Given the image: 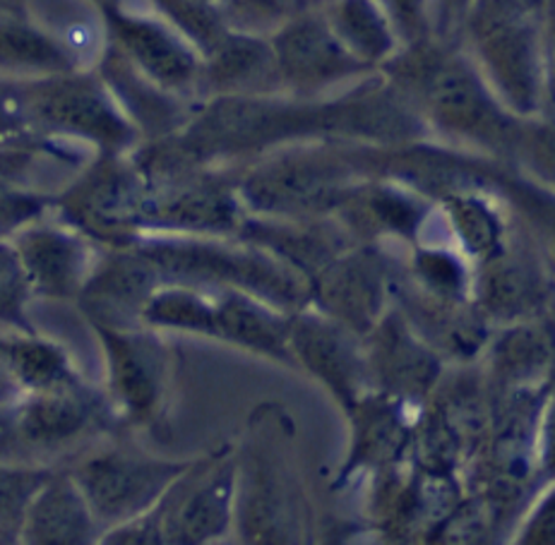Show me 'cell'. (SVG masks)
I'll list each match as a JSON object with an SVG mask.
<instances>
[{"label": "cell", "mask_w": 555, "mask_h": 545, "mask_svg": "<svg viewBox=\"0 0 555 545\" xmlns=\"http://www.w3.org/2000/svg\"><path fill=\"white\" fill-rule=\"evenodd\" d=\"M409 49L412 55L399 63L397 80L424 120L452 138L515 152L525 118L498 99L474 59L428 49L426 41Z\"/></svg>", "instance_id": "1"}, {"label": "cell", "mask_w": 555, "mask_h": 545, "mask_svg": "<svg viewBox=\"0 0 555 545\" xmlns=\"http://www.w3.org/2000/svg\"><path fill=\"white\" fill-rule=\"evenodd\" d=\"M551 0H474L464 20L476 68L519 118L546 111V20Z\"/></svg>", "instance_id": "2"}, {"label": "cell", "mask_w": 555, "mask_h": 545, "mask_svg": "<svg viewBox=\"0 0 555 545\" xmlns=\"http://www.w3.org/2000/svg\"><path fill=\"white\" fill-rule=\"evenodd\" d=\"M236 529L246 543H301L308 509L294 464L292 423L280 406L255 411L248 438L236 450Z\"/></svg>", "instance_id": "3"}, {"label": "cell", "mask_w": 555, "mask_h": 545, "mask_svg": "<svg viewBox=\"0 0 555 545\" xmlns=\"http://www.w3.org/2000/svg\"><path fill=\"white\" fill-rule=\"evenodd\" d=\"M138 248L159 267L164 282L246 291L286 313L310 306L308 276L253 243L207 236H142Z\"/></svg>", "instance_id": "4"}, {"label": "cell", "mask_w": 555, "mask_h": 545, "mask_svg": "<svg viewBox=\"0 0 555 545\" xmlns=\"http://www.w3.org/2000/svg\"><path fill=\"white\" fill-rule=\"evenodd\" d=\"M351 166L327 154H288L253 169L238 181L248 211L272 219L339 215L359 191Z\"/></svg>", "instance_id": "5"}, {"label": "cell", "mask_w": 555, "mask_h": 545, "mask_svg": "<svg viewBox=\"0 0 555 545\" xmlns=\"http://www.w3.org/2000/svg\"><path fill=\"white\" fill-rule=\"evenodd\" d=\"M193 464L195 459L166 462L108 447L80 459L70 471L90 499L99 527L106 533L157 507Z\"/></svg>", "instance_id": "6"}, {"label": "cell", "mask_w": 555, "mask_h": 545, "mask_svg": "<svg viewBox=\"0 0 555 545\" xmlns=\"http://www.w3.org/2000/svg\"><path fill=\"white\" fill-rule=\"evenodd\" d=\"M22 106L35 124L118 154L135 140V126L116 104L104 80L90 75H47L25 87Z\"/></svg>", "instance_id": "7"}, {"label": "cell", "mask_w": 555, "mask_h": 545, "mask_svg": "<svg viewBox=\"0 0 555 545\" xmlns=\"http://www.w3.org/2000/svg\"><path fill=\"white\" fill-rule=\"evenodd\" d=\"M150 187L138 166L114 159L96 164L80 181L55 197L59 217L104 248L135 246L144 236L142 209Z\"/></svg>", "instance_id": "8"}, {"label": "cell", "mask_w": 555, "mask_h": 545, "mask_svg": "<svg viewBox=\"0 0 555 545\" xmlns=\"http://www.w3.org/2000/svg\"><path fill=\"white\" fill-rule=\"evenodd\" d=\"M238 457L224 444L212 457L195 459L157 505L164 541L203 545L227 536L236 521Z\"/></svg>", "instance_id": "9"}, {"label": "cell", "mask_w": 555, "mask_h": 545, "mask_svg": "<svg viewBox=\"0 0 555 545\" xmlns=\"http://www.w3.org/2000/svg\"><path fill=\"white\" fill-rule=\"evenodd\" d=\"M106 353L108 402L126 426H152L169 392V351L154 327H92Z\"/></svg>", "instance_id": "10"}, {"label": "cell", "mask_w": 555, "mask_h": 545, "mask_svg": "<svg viewBox=\"0 0 555 545\" xmlns=\"http://www.w3.org/2000/svg\"><path fill=\"white\" fill-rule=\"evenodd\" d=\"M392 267L373 241L344 250L310 280V306L369 337L387 313Z\"/></svg>", "instance_id": "11"}, {"label": "cell", "mask_w": 555, "mask_h": 545, "mask_svg": "<svg viewBox=\"0 0 555 545\" xmlns=\"http://www.w3.org/2000/svg\"><path fill=\"white\" fill-rule=\"evenodd\" d=\"M288 343L298 368L318 377L347 414L371 392L365 341L344 322L306 306L292 315Z\"/></svg>", "instance_id": "12"}, {"label": "cell", "mask_w": 555, "mask_h": 545, "mask_svg": "<svg viewBox=\"0 0 555 545\" xmlns=\"http://www.w3.org/2000/svg\"><path fill=\"white\" fill-rule=\"evenodd\" d=\"M248 215L238 183L197 173L162 191H150L142 209V231L233 238Z\"/></svg>", "instance_id": "13"}, {"label": "cell", "mask_w": 555, "mask_h": 545, "mask_svg": "<svg viewBox=\"0 0 555 545\" xmlns=\"http://www.w3.org/2000/svg\"><path fill=\"white\" fill-rule=\"evenodd\" d=\"M162 284L166 282L159 267L138 248V243L126 248H104L77 303L92 327H147L144 308Z\"/></svg>", "instance_id": "14"}, {"label": "cell", "mask_w": 555, "mask_h": 545, "mask_svg": "<svg viewBox=\"0 0 555 545\" xmlns=\"http://www.w3.org/2000/svg\"><path fill=\"white\" fill-rule=\"evenodd\" d=\"M280 65L282 87L296 94H313L335 82L373 70L361 63L323 13H304L270 37Z\"/></svg>", "instance_id": "15"}, {"label": "cell", "mask_w": 555, "mask_h": 545, "mask_svg": "<svg viewBox=\"0 0 555 545\" xmlns=\"http://www.w3.org/2000/svg\"><path fill=\"white\" fill-rule=\"evenodd\" d=\"M8 241L15 246L37 296L47 298L77 300L102 258L94 250L99 243L63 219L43 217Z\"/></svg>", "instance_id": "16"}, {"label": "cell", "mask_w": 555, "mask_h": 545, "mask_svg": "<svg viewBox=\"0 0 555 545\" xmlns=\"http://www.w3.org/2000/svg\"><path fill=\"white\" fill-rule=\"evenodd\" d=\"M365 341L371 385L402 402L426 399L440 377V359L428 341L416 335L402 310H387Z\"/></svg>", "instance_id": "17"}, {"label": "cell", "mask_w": 555, "mask_h": 545, "mask_svg": "<svg viewBox=\"0 0 555 545\" xmlns=\"http://www.w3.org/2000/svg\"><path fill=\"white\" fill-rule=\"evenodd\" d=\"M108 27L116 47L150 80L179 96L203 89V53L169 22L111 10Z\"/></svg>", "instance_id": "18"}, {"label": "cell", "mask_w": 555, "mask_h": 545, "mask_svg": "<svg viewBox=\"0 0 555 545\" xmlns=\"http://www.w3.org/2000/svg\"><path fill=\"white\" fill-rule=\"evenodd\" d=\"M104 399L90 385L59 392L27 394L10 418H5L10 438L27 450L51 452L82 440L99 426Z\"/></svg>", "instance_id": "19"}, {"label": "cell", "mask_w": 555, "mask_h": 545, "mask_svg": "<svg viewBox=\"0 0 555 545\" xmlns=\"http://www.w3.org/2000/svg\"><path fill=\"white\" fill-rule=\"evenodd\" d=\"M233 238L253 243V246L276 255L308 276V282L323 267L339 258L344 250L361 243L337 215L313 219H272L248 215Z\"/></svg>", "instance_id": "20"}, {"label": "cell", "mask_w": 555, "mask_h": 545, "mask_svg": "<svg viewBox=\"0 0 555 545\" xmlns=\"http://www.w3.org/2000/svg\"><path fill=\"white\" fill-rule=\"evenodd\" d=\"M406 402L385 392H369L349 411L353 438L347 464L339 471L335 488L347 485L353 473L375 469L377 473L395 469L414 447V428L402 414Z\"/></svg>", "instance_id": "21"}, {"label": "cell", "mask_w": 555, "mask_h": 545, "mask_svg": "<svg viewBox=\"0 0 555 545\" xmlns=\"http://www.w3.org/2000/svg\"><path fill=\"white\" fill-rule=\"evenodd\" d=\"M203 89L215 96H268L284 89L272 39L231 29L205 59Z\"/></svg>", "instance_id": "22"}, {"label": "cell", "mask_w": 555, "mask_h": 545, "mask_svg": "<svg viewBox=\"0 0 555 545\" xmlns=\"http://www.w3.org/2000/svg\"><path fill=\"white\" fill-rule=\"evenodd\" d=\"M90 499L73 471H55L31 505L20 543L87 545L102 538Z\"/></svg>", "instance_id": "23"}, {"label": "cell", "mask_w": 555, "mask_h": 545, "mask_svg": "<svg viewBox=\"0 0 555 545\" xmlns=\"http://www.w3.org/2000/svg\"><path fill=\"white\" fill-rule=\"evenodd\" d=\"M102 80L130 124L138 126L144 135L169 138L183 124V96L150 80L116 43L102 61Z\"/></svg>", "instance_id": "24"}, {"label": "cell", "mask_w": 555, "mask_h": 545, "mask_svg": "<svg viewBox=\"0 0 555 545\" xmlns=\"http://www.w3.org/2000/svg\"><path fill=\"white\" fill-rule=\"evenodd\" d=\"M221 341L298 368L292 351V315L246 291H217Z\"/></svg>", "instance_id": "25"}, {"label": "cell", "mask_w": 555, "mask_h": 545, "mask_svg": "<svg viewBox=\"0 0 555 545\" xmlns=\"http://www.w3.org/2000/svg\"><path fill=\"white\" fill-rule=\"evenodd\" d=\"M543 282L527 255L503 246L483 267L476 280V306L486 320L519 322L531 317L543 303Z\"/></svg>", "instance_id": "26"}, {"label": "cell", "mask_w": 555, "mask_h": 545, "mask_svg": "<svg viewBox=\"0 0 555 545\" xmlns=\"http://www.w3.org/2000/svg\"><path fill=\"white\" fill-rule=\"evenodd\" d=\"M359 241L397 236L412 241L428 217V205L395 185H359L337 215Z\"/></svg>", "instance_id": "27"}, {"label": "cell", "mask_w": 555, "mask_h": 545, "mask_svg": "<svg viewBox=\"0 0 555 545\" xmlns=\"http://www.w3.org/2000/svg\"><path fill=\"white\" fill-rule=\"evenodd\" d=\"M3 363L8 375L25 389L27 394L59 392L85 385L75 371L68 351L61 343L25 332H8L3 337Z\"/></svg>", "instance_id": "28"}, {"label": "cell", "mask_w": 555, "mask_h": 545, "mask_svg": "<svg viewBox=\"0 0 555 545\" xmlns=\"http://www.w3.org/2000/svg\"><path fill=\"white\" fill-rule=\"evenodd\" d=\"M325 15L344 47L371 68L392 61L402 47L392 20L377 0H330Z\"/></svg>", "instance_id": "29"}, {"label": "cell", "mask_w": 555, "mask_h": 545, "mask_svg": "<svg viewBox=\"0 0 555 545\" xmlns=\"http://www.w3.org/2000/svg\"><path fill=\"white\" fill-rule=\"evenodd\" d=\"M144 325L154 329H181L221 341L217 296L191 284L166 282L144 308Z\"/></svg>", "instance_id": "30"}, {"label": "cell", "mask_w": 555, "mask_h": 545, "mask_svg": "<svg viewBox=\"0 0 555 545\" xmlns=\"http://www.w3.org/2000/svg\"><path fill=\"white\" fill-rule=\"evenodd\" d=\"M553 347L546 332L531 322H515V327L503 332L491 351L493 382L507 392L534 382L548 368Z\"/></svg>", "instance_id": "31"}, {"label": "cell", "mask_w": 555, "mask_h": 545, "mask_svg": "<svg viewBox=\"0 0 555 545\" xmlns=\"http://www.w3.org/2000/svg\"><path fill=\"white\" fill-rule=\"evenodd\" d=\"M448 219L457 233L462 248L474 258L486 260L505 246V226L498 211L472 193L446 195Z\"/></svg>", "instance_id": "32"}, {"label": "cell", "mask_w": 555, "mask_h": 545, "mask_svg": "<svg viewBox=\"0 0 555 545\" xmlns=\"http://www.w3.org/2000/svg\"><path fill=\"white\" fill-rule=\"evenodd\" d=\"M3 59L8 68L41 75H65L75 68L73 55L61 41L17 22H8L3 29Z\"/></svg>", "instance_id": "33"}, {"label": "cell", "mask_w": 555, "mask_h": 545, "mask_svg": "<svg viewBox=\"0 0 555 545\" xmlns=\"http://www.w3.org/2000/svg\"><path fill=\"white\" fill-rule=\"evenodd\" d=\"M47 466H5L0 478V533L3 543L22 541V529L37 495L53 478Z\"/></svg>", "instance_id": "34"}, {"label": "cell", "mask_w": 555, "mask_h": 545, "mask_svg": "<svg viewBox=\"0 0 555 545\" xmlns=\"http://www.w3.org/2000/svg\"><path fill=\"white\" fill-rule=\"evenodd\" d=\"M310 0H219L227 25L246 35L272 37L298 15L308 13Z\"/></svg>", "instance_id": "35"}, {"label": "cell", "mask_w": 555, "mask_h": 545, "mask_svg": "<svg viewBox=\"0 0 555 545\" xmlns=\"http://www.w3.org/2000/svg\"><path fill=\"white\" fill-rule=\"evenodd\" d=\"M412 282L440 298H469V272L457 255L442 248H418L414 252Z\"/></svg>", "instance_id": "36"}, {"label": "cell", "mask_w": 555, "mask_h": 545, "mask_svg": "<svg viewBox=\"0 0 555 545\" xmlns=\"http://www.w3.org/2000/svg\"><path fill=\"white\" fill-rule=\"evenodd\" d=\"M0 303H3V325L10 329L25 332V335H37L27 317V300L35 296L29 274L22 264L15 246L10 241L3 243L0 250Z\"/></svg>", "instance_id": "37"}, {"label": "cell", "mask_w": 555, "mask_h": 545, "mask_svg": "<svg viewBox=\"0 0 555 545\" xmlns=\"http://www.w3.org/2000/svg\"><path fill=\"white\" fill-rule=\"evenodd\" d=\"M515 152L539 178L555 185V116L521 126Z\"/></svg>", "instance_id": "38"}, {"label": "cell", "mask_w": 555, "mask_h": 545, "mask_svg": "<svg viewBox=\"0 0 555 545\" xmlns=\"http://www.w3.org/2000/svg\"><path fill=\"white\" fill-rule=\"evenodd\" d=\"M392 20L402 47L428 41L433 31V0H377Z\"/></svg>", "instance_id": "39"}, {"label": "cell", "mask_w": 555, "mask_h": 545, "mask_svg": "<svg viewBox=\"0 0 555 545\" xmlns=\"http://www.w3.org/2000/svg\"><path fill=\"white\" fill-rule=\"evenodd\" d=\"M49 207L55 209V197L10 187L3 195V233L8 238L15 236L17 231L47 217Z\"/></svg>", "instance_id": "40"}, {"label": "cell", "mask_w": 555, "mask_h": 545, "mask_svg": "<svg viewBox=\"0 0 555 545\" xmlns=\"http://www.w3.org/2000/svg\"><path fill=\"white\" fill-rule=\"evenodd\" d=\"M519 543H555V491L541 499L519 533Z\"/></svg>", "instance_id": "41"}, {"label": "cell", "mask_w": 555, "mask_h": 545, "mask_svg": "<svg viewBox=\"0 0 555 545\" xmlns=\"http://www.w3.org/2000/svg\"><path fill=\"white\" fill-rule=\"evenodd\" d=\"M474 0H433V31L440 37H450L452 31L464 27Z\"/></svg>", "instance_id": "42"}, {"label": "cell", "mask_w": 555, "mask_h": 545, "mask_svg": "<svg viewBox=\"0 0 555 545\" xmlns=\"http://www.w3.org/2000/svg\"><path fill=\"white\" fill-rule=\"evenodd\" d=\"M541 466L548 476H555V392L551 397V404L543 414L541 426Z\"/></svg>", "instance_id": "43"}, {"label": "cell", "mask_w": 555, "mask_h": 545, "mask_svg": "<svg viewBox=\"0 0 555 545\" xmlns=\"http://www.w3.org/2000/svg\"><path fill=\"white\" fill-rule=\"evenodd\" d=\"M546 106L555 108V0H551L546 20Z\"/></svg>", "instance_id": "44"}]
</instances>
